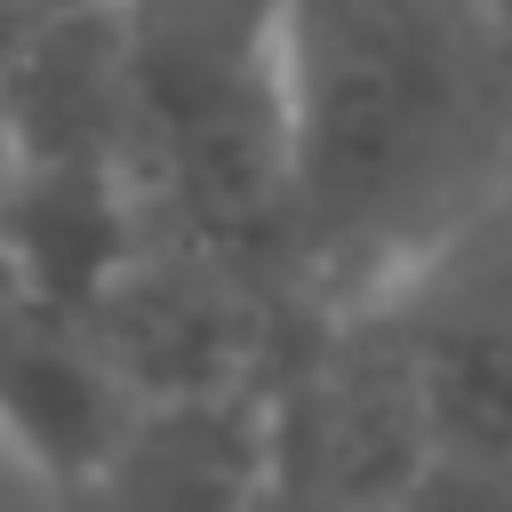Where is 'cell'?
Segmentation results:
<instances>
[{
  "label": "cell",
  "mask_w": 512,
  "mask_h": 512,
  "mask_svg": "<svg viewBox=\"0 0 512 512\" xmlns=\"http://www.w3.org/2000/svg\"><path fill=\"white\" fill-rule=\"evenodd\" d=\"M512 176V32L488 0H288V256L352 312L472 240Z\"/></svg>",
  "instance_id": "6da1fadb"
},
{
  "label": "cell",
  "mask_w": 512,
  "mask_h": 512,
  "mask_svg": "<svg viewBox=\"0 0 512 512\" xmlns=\"http://www.w3.org/2000/svg\"><path fill=\"white\" fill-rule=\"evenodd\" d=\"M120 64L144 224L216 240L296 288L288 0H120Z\"/></svg>",
  "instance_id": "7a4b0ae2"
},
{
  "label": "cell",
  "mask_w": 512,
  "mask_h": 512,
  "mask_svg": "<svg viewBox=\"0 0 512 512\" xmlns=\"http://www.w3.org/2000/svg\"><path fill=\"white\" fill-rule=\"evenodd\" d=\"M280 368L136 400L112 448L64 488V512H264L280 448Z\"/></svg>",
  "instance_id": "3957f363"
},
{
  "label": "cell",
  "mask_w": 512,
  "mask_h": 512,
  "mask_svg": "<svg viewBox=\"0 0 512 512\" xmlns=\"http://www.w3.org/2000/svg\"><path fill=\"white\" fill-rule=\"evenodd\" d=\"M80 8H104V0H0V56H16L32 32H48V24L80 16Z\"/></svg>",
  "instance_id": "277c9868"
},
{
  "label": "cell",
  "mask_w": 512,
  "mask_h": 512,
  "mask_svg": "<svg viewBox=\"0 0 512 512\" xmlns=\"http://www.w3.org/2000/svg\"><path fill=\"white\" fill-rule=\"evenodd\" d=\"M488 16H496V24H504V32H512V0H488Z\"/></svg>",
  "instance_id": "5b68a950"
}]
</instances>
